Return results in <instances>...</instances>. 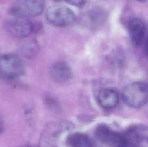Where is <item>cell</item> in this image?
I'll list each match as a JSON object with an SVG mask.
<instances>
[{
	"label": "cell",
	"instance_id": "obj_16",
	"mask_svg": "<svg viewBox=\"0 0 148 147\" xmlns=\"http://www.w3.org/2000/svg\"><path fill=\"white\" fill-rule=\"evenodd\" d=\"M5 129L4 121L1 117L0 116V135L1 134Z\"/></svg>",
	"mask_w": 148,
	"mask_h": 147
},
{
	"label": "cell",
	"instance_id": "obj_17",
	"mask_svg": "<svg viewBox=\"0 0 148 147\" xmlns=\"http://www.w3.org/2000/svg\"><path fill=\"white\" fill-rule=\"evenodd\" d=\"M144 50L145 54L148 58V36L146 39L144 46Z\"/></svg>",
	"mask_w": 148,
	"mask_h": 147
},
{
	"label": "cell",
	"instance_id": "obj_13",
	"mask_svg": "<svg viewBox=\"0 0 148 147\" xmlns=\"http://www.w3.org/2000/svg\"><path fill=\"white\" fill-rule=\"evenodd\" d=\"M125 147H134L139 146L140 143L141 138L139 133L134 129L128 130L123 134Z\"/></svg>",
	"mask_w": 148,
	"mask_h": 147
},
{
	"label": "cell",
	"instance_id": "obj_14",
	"mask_svg": "<svg viewBox=\"0 0 148 147\" xmlns=\"http://www.w3.org/2000/svg\"><path fill=\"white\" fill-rule=\"evenodd\" d=\"M63 1L70 5L78 7H83L86 3V0H63Z\"/></svg>",
	"mask_w": 148,
	"mask_h": 147
},
{
	"label": "cell",
	"instance_id": "obj_15",
	"mask_svg": "<svg viewBox=\"0 0 148 147\" xmlns=\"http://www.w3.org/2000/svg\"><path fill=\"white\" fill-rule=\"evenodd\" d=\"M33 23V32L38 33L41 31L42 29L43 26L42 24L40 22H36L35 23Z\"/></svg>",
	"mask_w": 148,
	"mask_h": 147
},
{
	"label": "cell",
	"instance_id": "obj_1",
	"mask_svg": "<svg viewBox=\"0 0 148 147\" xmlns=\"http://www.w3.org/2000/svg\"><path fill=\"white\" fill-rule=\"evenodd\" d=\"M123 101L133 108L144 105L148 100V85L142 81L134 82L124 88L122 93Z\"/></svg>",
	"mask_w": 148,
	"mask_h": 147
},
{
	"label": "cell",
	"instance_id": "obj_8",
	"mask_svg": "<svg viewBox=\"0 0 148 147\" xmlns=\"http://www.w3.org/2000/svg\"><path fill=\"white\" fill-rule=\"evenodd\" d=\"M128 29L133 45L135 46L140 45L145 35V27L143 22L138 17L133 18L129 22Z\"/></svg>",
	"mask_w": 148,
	"mask_h": 147
},
{
	"label": "cell",
	"instance_id": "obj_4",
	"mask_svg": "<svg viewBox=\"0 0 148 147\" xmlns=\"http://www.w3.org/2000/svg\"><path fill=\"white\" fill-rule=\"evenodd\" d=\"M24 72L23 62L18 56L13 54L0 56V77L6 80L17 78Z\"/></svg>",
	"mask_w": 148,
	"mask_h": 147
},
{
	"label": "cell",
	"instance_id": "obj_6",
	"mask_svg": "<svg viewBox=\"0 0 148 147\" xmlns=\"http://www.w3.org/2000/svg\"><path fill=\"white\" fill-rule=\"evenodd\" d=\"M96 136L101 143L112 147H125L123 135L112 131L107 126H99L95 132Z\"/></svg>",
	"mask_w": 148,
	"mask_h": 147
},
{
	"label": "cell",
	"instance_id": "obj_10",
	"mask_svg": "<svg viewBox=\"0 0 148 147\" xmlns=\"http://www.w3.org/2000/svg\"><path fill=\"white\" fill-rule=\"evenodd\" d=\"M119 100L118 93L113 89H102L98 94V102L105 109H111L115 107L118 104Z\"/></svg>",
	"mask_w": 148,
	"mask_h": 147
},
{
	"label": "cell",
	"instance_id": "obj_2",
	"mask_svg": "<svg viewBox=\"0 0 148 147\" xmlns=\"http://www.w3.org/2000/svg\"><path fill=\"white\" fill-rule=\"evenodd\" d=\"M46 16L49 23L60 27L70 26L76 20L75 14L73 10L60 4L49 7L46 12Z\"/></svg>",
	"mask_w": 148,
	"mask_h": 147
},
{
	"label": "cell",
	"instance_id": "obj_9",
	"mask_svg": "<svg viewBox=\"0 0 148 147\" xmlns=\"http://www.w3.org/2000/svg\"><path fill=\"white\" fill-rule=\"evenodd\" d=\"M51 74L55 82L65 83L71 78L72 72L70 66L66 62L60 61L53 65L51 69Z\"/></svg>",
	"mask_w": 148,
	"mask_h": 147
},
{
	"label": "cell",
	"instance_id": "obj_7",
	"mask_svg": "<svg viewBox=\"0 0 148 147\" xmlns=\"http://www.w3.org/2000/svg\"><path fill=\"white\" fill-rule=\"evenodd\" d=\"M108 18V14L103 9L95 8L90 9L81 17V23L85 26L95 29L104 24Z\"/></svg>",
	"mask_w": 148,
	"mask_h": 147
},
{
	"label": "cell",
	"instance_id": "obj_12",
	"mask_svg": "<svg viewBox=\"0 0 148 147\" xmlns=\"http://www.w3.org/2000/svg\"><path fill=\"white\" fill-rule=\"evenodd\" d=\"M69 146L75 147L91 146V142L88 136L83 134L76 133L71 135L67 139Z\"/></svg>",
	"mask_w": 148,
	"mask_h": 147
},
{
	"label": "cell",
	"instance_id": "obj_19",
	"mask_svg": "<svg viewBox=\"0 0 148 147\" xmlns=\"http://www.w3.org/2000/svg\"><path fill=\"white\" fill-rule=\"evenodd\" d=\"M56 2H61L62 1H63V0H54Z\"/></svg>",
	"mask_w": 148,
	"mask_h": 147
},
{
	"label": "cell",
	"instance_id": "obj_11",
	"mask_svg": "<svg viewBox=\"0 0 148 147\" xmlns=\"http://www.w3.org/2000/svg\"><path fill=\"white\" fill-rule=\"evenodd\" d=\"M40 47L37 41L30 39L26 41L22 47L23 55L27 58H34L38 54Z\"/></svg>",
	"mask_w": 148,
	"mask_h": 147
},
{
	"label": "cell",
	"instance_id": "obj_20",
	"mask_svg": "<svg viewBox=\"0 0 148 147\" xmlns=\"http://www.w3.org/2000/svg\"><path fill=\"white\" fill-rule=\"evenodd\" d=\"M147 142H148V135L147 136Z\"/></svg>",
	"mask_w": 148,
	"mask_h": 147
},
{
	"label": "cell",
	"instance_id": "obj_3",
	"mask_svg": "<svg viewBox=\"0 0 148 147\" xmlns=\"http://www.w3.org/2000/svg\"><path fill=\"white\" fill-rule=\"evenodd\" d=\"M45 0H17L10 8L14 17L28 18L40 15L45 9Z\"/></svg>",
	"mask_w": 148,
	"mask_h": 147
},
{
	"label": "cell",
	"instance_id": "obj_5",
	"mask_svg": "<svg viewBox=\"0 0 148 147\" xmlns=\"http://www.w3.org/2000/svg\"><path fill=\"white\" fill-rule=\"evenodd\" d=\"M7 27L10 33L16 38H26L33 32V23L27 18L14 17L8 22Z\"/></svg>",
	"mask_w": 148,
	"mask_h": 147
},
{
	"label": "cell",
	"instance_id": "obj_18",
	"mask_svg": "<svg viewBox=\"0 0 148 147\" xmlns=\"http://www.w3.org/2000/svg\"><path fill=\"white\" fill-rule=\"evenodd\" d=\"M138 1L140 2L143 3L147 1V0H137Z\"/></svg>",
	"mask_w": 148,
	"mask_h": 147
}]
</instances>
